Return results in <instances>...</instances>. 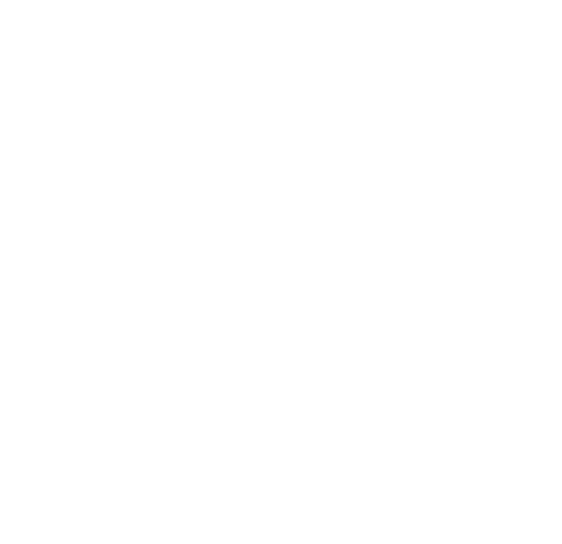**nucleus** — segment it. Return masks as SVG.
Listing matches in <instances>:
<instances>
[]
</instances>
